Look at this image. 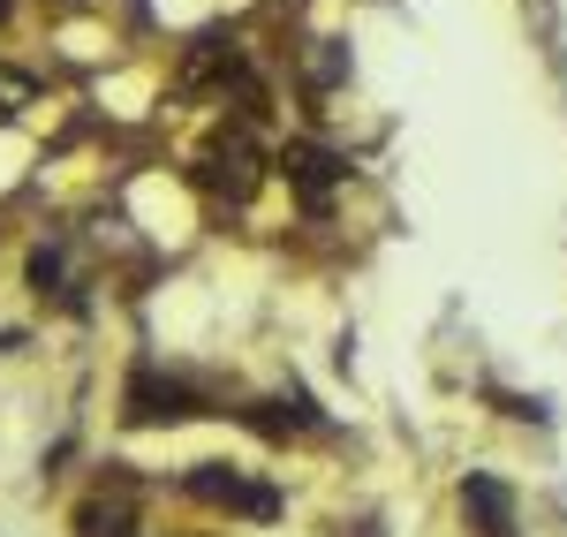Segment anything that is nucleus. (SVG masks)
<instances>
[{
    "mask_svg": "<svg viewBox=\"0 0 567 537\" xmlns=\"http://www.w3.org/2000/svg\"><path fill=\"white\" fill-rule=\"evenodd\" d=\"M197 182L213 189V197H227V205H250L258 197V182H265V152H258V136L243 130H213L205 136V152H197Z\"/></svg>",
    "mask_w": 567,
    "mask_h": 537,
    "instance_id": "1",
    "label": "nucleus"
},
{
    "mask_svg": "<svg viewBox=\"0 0 567 537\" xmlns=\"http://www.w3.org/2000/svg\"><path fill=\"white\" fill-rule=\"evenodd\" d=\"M122 416H130V424H189V416H205V394H197L182 371L144 357L130 371V386H122Z\"/></svg>",
    "mask_w": 567,
    "mask_h": 537,
    "instance_id": "2",
    "label": "nucleus"
},
{
    "mask_svg": "<svg viewBox=\"0 0 567 537\" xmlns=\"http://www.w3.org/2000/svg\"><path fill=\"white\" fill-rule=\"evenodd\" d=\"M182 493L205 499V507H227V515H280V493L258 485L250 469H235V462H189V477H182Z\"/></svg>",
    "mask_w": 567,
    "mask_h": 537,
    "instance_id": "3",
    "label": "nucleus"
},
{
    "mask_svg": "<svg viewBox=\"0 0 567 537\" xmlns=\"http://www.w3.org/2000/svg\"><path fill=\"white\" fill-rule=\"evenodd\" d=\"M250 76V61H243V45H235V31H197L189 39V53H182V69H175V84L182 91H227V84H243Z\"/></svg>",
    "mask_w": 567,
    "mask_h": 537,
    "instance_id": "4",
    "label": "nucleus"
},
{
    "mask_svg": "<svg viewBox=\"0 0 567 537\" xmlns=\"http://www.w3.org/2000/svg\"><path fill=\"white\" fill-rule=\"evenodd\" d=\"M280 175H288V189L303 197L310 213H326V197L349 182V159H341V152H326V144H310V136H296V144L280 152Z\"/></svg>",
    "mask_w": 567,
    "mask_h": 537,
    "instance_id": "5",
    "label": "nucleus"
},
{
    "mask_svg": "<svg viewBox=\"0 0 567 537\" xmlns=\"http://www.w3.org/2000/svg\"><path fill=\"white\" fill-rule=\"evenodd\" d=\"M462 515L477 537H523V515H515V493L492 477V469H470L462 477Z\"/></svg>",
    "mask_w": 567,
    "mask_h": 537,
    "instance_id": "6",
    "label": "nucleus"
},
{
    "mask_svg": "<svg viewBox=\"0 0 567 537\" xmlns=\"http://www.w3.org/2000/svg\"><path fill=\"white\" fill-rule=\"evenodd\" d=\"M76 530L84 537H136V515L122 499H84V507H76Z\"/></svg>",
    "mask_w": 567,
    "mask_h": 537,
    "instance_id": "7",
    "label": "nucleus"
},
{
    "mask_svg": "<svg viewBox=\"0 0 567 537\" xmlns=\"http://www.w3.org/2000/svg\"><path fill=\"white\" fill-rule=\"evenodd\" d=\"M31 288L39 296H69V250L61 242H39L31 250Z\"/></svg>",
    "mask_w": 567,
    "mask_h": 537,
    "instance_id": "8",
    "label": "nucleus"
},
{
    "mask_svg": "<svg viewBox=\"0 0 567 537\" xmlns=\"http://www.w3.org/2000/svg\"><path fill=\"white\" fill-rule=\"evenodd\" d=\"M31 99H39V76H23V69H0V122H16Z\"/></svg>",
    "mask_w": 567,
    "mask_h": 537,
    "instance_id": "9",
    "label": "nucleus"
},
{
    "mask_svg": "<svg viewBox=\"0 0 567 537\" xmlns=\"http://www.w3.org/2000/svg\"><path fill=\"white\" fill-rule=\"evenodd\" d=\"M310 76H318V84H341V76H349V53L333 39H318V69H310Z\"/></svg>",
    "mask_w": 567,
    "mask_h": 537,
    "instance_id": "10",
    "label": "nucleus"
},
{
    "mask_svg": "<svg viewBox=\"0 0 567 537\" xmlns=\"http://www.w3.org/2000/svg\"><path fill=\"white\" fill-rule=\"evenodd\" d=\"M0 23H8V0H0Z\"/></svg>",
    "mask_w": 567,
    "mask_h": 537,
    "instance_id": "11",
    "label": "nucleus"
}]
</instances>
